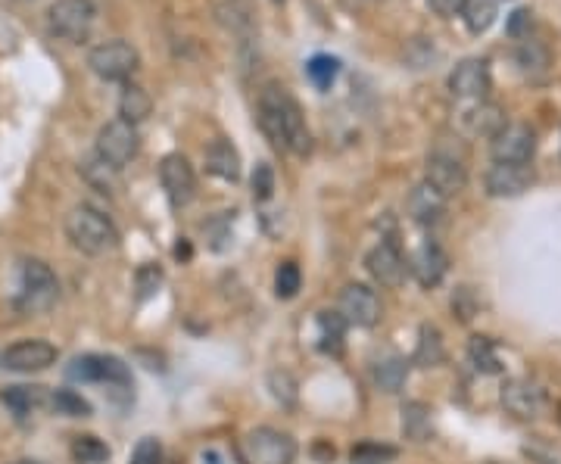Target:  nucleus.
<instances>
[{
	"label": "nucleus",
	"instance_id": "6e6552de",
	"mask_svg": "<svg viewBox=\"0 0 561 464\" xmlns=\"http://www.w3.org/2000/svg\"><path fill=\"white\" fill-rule=\"evenodd\" d=\"M69 377L82 380V384H113L122 390L131 387V371L116 356H78L69 365Z\"/></svg>",
	"mask_w": 561,
	"mask_h": 464
},
{
	"label": "nucleus",
	"instance_id": "4468645a",
	"mask_svg": "<svg viewBox=\"0 0 561 464\" xmlns=\"http://www.w3.org/2000/svg\"><path fill=\"white\" fill-rule=\"evenodd\" d=\"M490 85H493V78H490L487 60H462L449 75V91L459 100H471V103L487 100Z\"/></svg>",
	"mask_w": 561,
	"mask_h": 464
},
{
	"label": "nucleus",
	"instance_id": "b1692460",
	"mask_svg": "<svg viewBox=\"0 0 561 464\" xmlns=\"http://www.w3.org/2000/svg\"><path fill=\"white\" fill-rule=\"evenodd\" d=\"M406 377H409V362L399 356H387L374 365V384L384 393H399L406 387Z\"/></svg>",
	"mask_w": 561,
	"mask_h": 464
},
{
	"label": "nucleus",
	"instance_id": "f03ea898",
	"mask_svg": "<svg viewBox=\"0 0 561 464\" xmlns=\"http://www.w3.org/2000/svg\"><path fill=\"white\" fill-rule=\"evenodd\" d=\"M66 237L72 240L75 250H82L88 256H106L119 247L116 225L94 206H75L66 215Z\"/></svg>",
	"mask_w": 561,
	"mask_h": 464
},
{
	"label": "nucleus",
	"instance_id": "72a5a7b5",
	"mask_svg": "<svg viewBox=\"0 0 561 464\" xmlns=\"http://www.w3.org/2000/svg\"><path fill=\"white\" fill-rule=\"evenodd\" d=\"M303 287V271L297 262H281L275 271V293L278 299H293Z\"/></svg>",
	"mask_w": 561,
	"mask_h": 464
},
{
	"label": "nucleus",
	"instance_id": "f8f14e48",
	"mask_svg": "<svg viewBox=\"0 0 561 464\" xmlns=\"http://www.w3.org/2000/svg\"><path fill=\"white\" fill-rule=\"evenodd\" d=\"M337 315L346 324L374 327L381 321V299L365 284H350V287H343V293L337 299Z\"/></svg>",
	"mask_w": 561,
	"mask_h": 464
},
{
	"label": "nucleus",
	"instance_id": "79ce46f5",
	"mask_svg": "<svg viewBox=\"0 0 561 464\" xmlns=\"http://www.w3.org/2000/svg\"><path fill=\"white\" fill-rule=\"evenodd\" d=\"M393 455H396V449H390V446H359V449H353L356 461H362V458H393Z\"/></svg>",
	"mask_w": 561,
	"mask_h": 464
},
{
	"label": "nucleus",
	"instance_id": "7ed1b4c3",
	"mask_svg": "<svg viewBox=\"0 0 561 464\" xmlns=\"http://www.w3.org/2000/svg\"><path fill=\"white\" fill-rule=\"evenodd\" d=\"M57 296H60V284H57V275L50 271V265L41 259H25L22 262V290L16 299L19 312H25V315L47 312L57 306Z\"/></svg>",
	"mask_w": 561,
	"mask_h": 464
},
{
	"label": "nucleus",
	"instance_id": "9b49d317",
	"mask_svg": "<svg viewBox=\"0 0 561 464\" xmlns=\"http://www.w3.org/2000/svg\"><path fill=\"white\" fill-rule=\"evenodd\" d=\"M159 181H163V190H166V197L175 209L187 206L197 197L194 166L181 153H169L163 162H159Z\"/></svg>",
	"mask_w": 561,
	"mask_h": 464
},
{
	"label": "nucleus",
	"instance_id": "aec40b11",
	"mask_svg": "<svg viewBox=\"0 0 561 464\" xmlns=\"http://www.w3.org/2000/svg\"><path fill=\"white\" fill-rule=\"evenodd\" d=\"M203 162H206V172L216 175L222 181H237L240 178V153L231 141L219 138L212 141L203 153Z\"/></svg>",
	"mask_w": 561,
	"mask_h": 464
},
{
	"label": "nucleus",
	"instance_id": "c85d7f7f",
	"mask_svg": "<svg viewBox=\"0 0 561 464\" xmlns=\"http://www.w3.org/2000/svg\"><path fill=\"white\" fill-rule=\"evenodd\" d=\"M340 75V60L337 57H328V53H318L306 63V78L318 91H328L334 85V78Z\"/></svg>",
	"mask_w": 561,
	"mask_h": 464
},
{
	"label": "nucleus",
	"instance_id": "a19ab883",
	"mask_svg": "<svg viewBox=\"0 0 561 464\" xmlns=\"http://www.w3.org/2000/svg\"><path fill=\"white\" fill-rule=\"evenodd\" d=\"M530 22H533V13H530V10L512 13V19H509V35H512V38H524V29H530Z\"/></svg>",
	"mask_w": 561,
	"mask_h": 464
},
{
	"label": "nucleus",
	"instance_id": "6ab92c4d",
	"mask_svg": "<svg viewBox=\"0 0 561 464\" xmlns=\"http://www.w3.org/2000/svg\"><path fill=\"white\" fill-rule=\"evenodd\" d=\"M406 209H409V215L415 218L418 225H437L440 218L446 215V197L440 194L434 184L421 181V184H415L409 190Z\"/></svg>",
	"mask_w": 561,
	"mask_h": 464
},
{
	"label": "nucleus",
	"instance_id": "f704fd0d",
	"mask_svg": "<svg viewBox=\"0 0 561 464\" xmlns=\"http://www.w3.org/2000/svg\"><path fill=\"white\" fill-rule=\"evenodd\" d=\"M272 190H275V172H272L269 162H259L256 172H253V197L262 203V200L272 197Z\"/></svg>",
	"mask_w": 561,
	"mask_h": 464
},
{
	"label": "nucleus",
	"instance_id": "f3484780",
	"mask_svg": "<svg viewBox=\"0 0 561 464\" xmlns=\"http://www.w3.org/2000/svg\"><path fill=\"white\" fill-rule=\"evenodd\" d=\"M424 181L434 184L440 194L449 200V197H456V194H462V190H465L468 172L462 166V159L446 156V153H434L431 159H427V166H424Z\"/></svg>",
	"mask_w": 561,
	"mask_h": 464
},
{
	"label": "nucleus",
	"instance_id": "58836bf2",
	"mask_svg": "<svg viewBox=\"0 0 561 464\" xmlns=\"http://www.w3.org/2000/svg\"><path fill=\"white\" fill-rule=\"evenodd\" d=\"M524 452L537 461V464H561V449H555V446H549V443H527L524 446Z\"/></svg>",
	"mask_w": 561,
	"mask_h": 464
},
{
	"label": "nucleus",
	"instance_id": "7c9ffc66",
	"mask_svg": "<svg viewBox=\"0 0 561 464\" xmlns=\"http://www.w3.org/2000/svg\"><path fill=\"white\" fill-rule=\"evenodd\" d=\"M72 458L78 464H103L110 458V446L103 440H97L94 433H85V436H75L72 440Z\"/></svg>",
	"mask_w": 561,
	"mask_h": 464
},
{
	"label": "nucleus",
	"instance_id": "e433bc0d",
	"mask_svg": "<svg viewBox=\"0 0 561 464\" xmlns=\"http://www.w3.org/2000/svg\"><path fill=\"white\" fill-rule=\"evenodd\" d=\"M318 327H322V337L334 343V352H340V340H343L346 321L337 312H322V315H318Z\"/></svg>",
	"mask_w": 561,
	"mask_h": 464
},
{
	"label": "nucleus",
	"instance_id": "9d476101",
	"mask_svg": "<svg viewBox=\"0 0 561 464\" xmlns=\"http://www.w3.org/2000/svg\"><path fill=\"white\" fill-rule=\"evenodd\" d=\"M533 150H537V134L524 122H505L490 138V153L496 162H530Z\"/></svg>",
	"mask_w": 561,
	"mask_h": 464
},
{
	"label": "nucleus",
	"instance_id": "2eb2a0df",
	"mask_svg": "<svg viewBox=\"0 0 561 464\" xmlns=\"http://www.w3.org/2000/svg\"><path fill=\"white\" fill-rule=\"evenodd\" d=\"M530 184H533L530 162H496V166L484 178L487 194L496 197V200H502V197H521Z\"/></svg>",
	"mask_w": 561,
	"mask_h": 464
},
{
	"label": "nucleus",
	"instance_id": "4c0bfd02",
	"mask_svg": "<svg viewBox=\"0 0 561 464\" xmlns=\"http://www.w3.org/2000/svg\"><path fill=\"white\" fill-rule=\"evenodd\" d=\"M159 284H163V271H159L156 265H144V268H138V296L141 299H147Z\"/></svg>",
	"mask_w": 561,
	"mask_h": 464
},
{
	"label": "nucleus",
	"instance_id": "dca6fc26",
	"mask_svg": "<svg viewBox=\"0 0 561 464\" xmlns=\"http://www.w3.org/2000/svg\"><path fill=\"white\" fill-rule=\"evenodd\" d=\"M499 399L505 405V412L521 418V421L540 418L546 408V393L537 384H530V380H509V384L502 387Z\"/></svg>",
	"mask_w": 561,
	"mask_h": 464
},
{
	"label": "nucleus",
	"instance_id": "ea45409f",
	"mask_svg": "<svg viewBox=\"0 0 561 464\" xmlns=\"http://www.w3.org/2000/svg\"><path fill=\"white\" fill-rule=\"evenodd\" d=\"M427 7H431L437 16H443V19H452V16L462 13L465 0H427Z\"/></svg>",
	"mask_w": 561,
	"mask_h": 464
},
{
	"label": "nucleus",
	"instance_id": "ddd939ff",
	"mask_svg": "<svg viewBox=\"0 0 561 464\" xmlns=\"http://www.w3.org/2000/svg\"><path fill=\"white\" fill-rule=\"evenodd\" d=\"M365 268L374 281H378L381 287H390V290L403 287L409 278V262L403 259V253H399L393 240H381L378 247L365 256Z\"/></svg>",
	"mask_w": 561,
	"mask_h": 464
},
{
	"label": "nucleus",
	"instance_id": "c03bdc74",
	"mask_svg": "<svg viewBox=\"0 0 561 464\" xmlns=\"http://www.w3.org/2000/svg\"><path fill=\"white\" fill-rule=\"evenodd\" d=\"M16 464H38V461H16Z\"/></svg>",
	"mask_w": 561,
	"mask_h": 464
},
{
	"label": "nucleus",
	"instance_id": "393cba45",
	"mask_svg": "<svg viewBox=\"0 0 561 464\" xmlns=\"http://www.w3.org/2000/svg\"><path fill=\"white\" fill-rule=\"evenodd\" d=\"M150 109H153V100L150 94L141 88V85H125L122 88V97H119V116L131 125H138L141 119L150 116Z\"/></svg>",
	"mask_w": 561,
	"mask_h": 464
},
{
	"label": "nucleus",
	"instance_id": "c9c22d12",
	"mask_svg": "<svg viewBox=\"0 0 561 464\" xmlns=\"http://www.w3.org/2000/svg\"><path fill=\"white\" fill-rule=\"evenodd\" d=\"M131 464H163V446L153 436H144V440L131 452Z\"/></svg>",
	"mask_w": 561,
	"mask_h": 464
},
{
	"label": "nucleus",
	"instance_id": "20e7f679",
	"mask_svg": "<svg viewBox=\"0 0 561 464\" xmlns=\"http://www.w3.org/2000/svg\"><path fill=\"white\" fill-rule=\"evenodd\" d=\"M50 32L69 41V44H82L88 41L91 29H94V4L91 0H57L50 7Z\"/></svg>",
	"mask_w": 561,
	"mask_h": 464
},
{
	"label": "nucleus",
	"instance_id": "412c9836",
	"mask_svg": "<svg viewBox=\"0 0 561 464\" xmlns=\"http://www.w3.org/2000/svg\"><path fill=\"white\" fill-rule=\"evenodd\" d=\"M515 60L521 66V72L530 78V81H543L549 75V66H552V53L543 41H533L530 35L518 44L515 50Z\"/></svg>",
	"mask_w": 561,
	"mask_h": 464
},
{
	"label": "nucleus",
	"instance_id": "4be33fe9",
	"mask_svg": "<svg viewBox=\"0 0 561 464\" xmlns=\"http://www.w3.org/2000/svg\"><path fill=\"white\" fill-rule=\"evenodd\" d=\"M462 125L471 134H484V138H493V134L505 125V113H502L496 103L480 100V103H474L471 109H465V113H462Z\"/></svg>",
	"mask_w": 561,
	"mask_h": 464
},
{
	"label": "nucleus",
	"instance_id": "37998d69",
	"mask_svg": "<svg viewBox=\"0 0 561 464\" xmlns=\"http://www.w3.org/2000/svg\"><path fill=\"white\" fill-rule=\"evenodd\" d=\"M558 424H561V402H558Z\"/></svg>",
	"mask_w": 561,
	"mask_h": 464
},
{
	"label": "nucleus",
	"instance_id": "c756f323",
	"mask_svg": "<svg viewBox=\"0 0 561 464\" xmlns=\"http://www.w3.org/2000/svg\"><path fill=\"white\" fill-rule=\"evenodd\" d=\"M415 362L424 365V368L443 362V340H440V331H437L434 324H424L421 327V340H418V349H415Z\"/></svg>",
	"mask_w": 561,
	"mask_h": 464
},
{
	"label": "nucleus",
	"instance_id": "1a4fd4ad",
	"mask_svg": "<svg viewBox=\"0 0 561 464\" xmlns=\"http://www.w3.org/2000/svg\"><path fill=\"white\" fill-rule=\"evenodd\" d=\"M57 356H60L57 346L47 340H19L0 352V365L16 374H35V371H47L57 362Z\"/></svg>",
	"mask_w": 561,
	"mask_h": 464
},
{
	"label": "nucleus",
	"instance_id": "a211bd4d",
	"mask_svg": "<svg viewBox=\"0 0 561 464\" xmlns=\"http://www.w3.org/2000/svg\"><path fill=\"white\" fill-rule=\"evenodd\" d=\"M446 268H449V259L440 250L437 240H421L418 250L409 259V271L421 287H437L446 278Z\"/></svg>",
	"mask_w": 561,
	"mask_h": 464
},
{
	"label": "nucleus",
	"instance_id": "5701e85b",
	"mask_svg": "<svg viewBox=\"0 0 561 464\" xmlns=\"http://www.w3.org/2000/svg\"><path fill=\"white\" fill-rule=\"evenodd\" d=\"M499 16V0H465L462 7V19H465V29L471 35H484L490 32V25Z\"/></svg>",
	"mask_w": 561,
	"mask_h": 464
},
{
	"label": "nucleus",
	"instance_id": "473e14b6",
	"mask_svg": "<svg viewBox=\"0 0 561 464\" xmlns=\"http://www.w3.org/2000/svg\"><path fill=\"white\" fill-rule=\"evenodd\" d=\"M212 7H216L219 22L231 32H244L250 25V10L244 0H212Z\"/></svg>",
	"mask_w": 561,
	"mask_h": 464
},
{
	"label": "nucleus",
	"instance_id": "423d86ee",
	"mask_svg": "<svg viewBox=\"0 0 561 464\" xmlns=\"http://www.w3.org/2000/svg\"><path fill=\"white\" fill-rule=\"evenodd\" d=\"M141 150V138H138V128L125 122V119H113L106 122L97 134V156L103 162H110L113 169L128 166L131 159L138 156Z\"/></svg>",
	"mask_w": 561,
	"mask_h": 464
},
{
	"label": "nucleus",
	"instance_id": "bb28decb",
	"mask_svg": "<svg viewBox=\"0 0 561 464\" xmlns=\"http://www.w3.org/2000/svg\"><path fill=\"white\" fill-rule=\"evenodd\" d=\"M47 402H50V408L57 415H66V418H91V402L82 393H75V390L60 387V390L50 393Z\"/></svg>",
	"mask_w": 561,
	"mask_h": 464
},
{
	"label": "nucleus",
	"instance_id": "cd10ccee",
	"mask_svg": "<svg viewBox=\"0 0 561 464\" xmlns=\"http://www.w3.org/2000/svg\"><path fill=\"white\" fill-rule=\"evenodd\" d=\"M0 399H4V405L16 418H25V415H32V408L44 402V390L41 387H7L0 393Z\"/></svg>",
	"mask_w": 561,
	"mask_h": 464
},
{
	"label": "nucleus",
	"instance_id": "f257e3e1",
	"mask_svg": "<svg viewBox=\"0 0 561 464\" xmlns=\"http://www.w3.org/2000/svg\"><path fill=\"white\" fill-rule=\"evenodd\" d=\"M259 128L275 150H287L293 156H306L312 150V134L300 103L278 85L265 88L259 97Z\"/></svg>",
	"mask_w": 561,
	"mask_h": 464
},
{
	"label": "nucleus",
	"instance_id": "39448f33",
	"mask_svg": "<svg viewBox=\"0 0 561 464\" xmlns=\"http://www.w3.org/2000/svg\"><path fill=\"white\" fill-rule=\"evenodd\" d=\"M141 57L128 41H103L88 53V66L103 81H128L135 75Z\"/></svg>",
	"mask_w": 561,
	"mask_h": 464
},
{
	"label": "nucleus",
	"instance_id": "0eeeda50",
	"mask_svg": "<svg viewBox=\"0 0 561 464\" xmlns=\"http://www.w3.org/2000/svg\"><path fill=\"white\" fill-rule=\"evenodd\" d=\"M247 455L253 464H293L297 443L293 436L275 427H256L247 436Z\"/></svg>",
	"mask_w": 561,
	"mask_h": 464
},
{
	"label": "nucleus",
	"instance_id": "a878e982",
	"mask_svg": "<svg viewBox=\"0 0 561 464\" xmlns=\"http://www.w3.org/2000/svg\"><path fill=\"white\" fill-rule=\"evenodd\" d=\"M82 175L88 184H94L100 194H116L119 190V169H113L110 162H103L100 156H91L82 162Z\"/></svg>",
	"mask_w": 561,
	"mask_h": 464
},
{
	"label": "nucleus",
	"instance_id": "2f4dec72",
	"mask_svg": "<svg viewBox=\"0 0 561 464\" xmlns=\"http://www.w3.org/2000/svg\"><path fill=\"white\" fill-rule=\"evenodd\" d=\"M468 356L474 362L477 371H487V374H496L502 365H499V349L490 337H471L468 343Z\"/></svg>",
	"mask_w": 561,
	"mask_h": 464
}]
</instances>
